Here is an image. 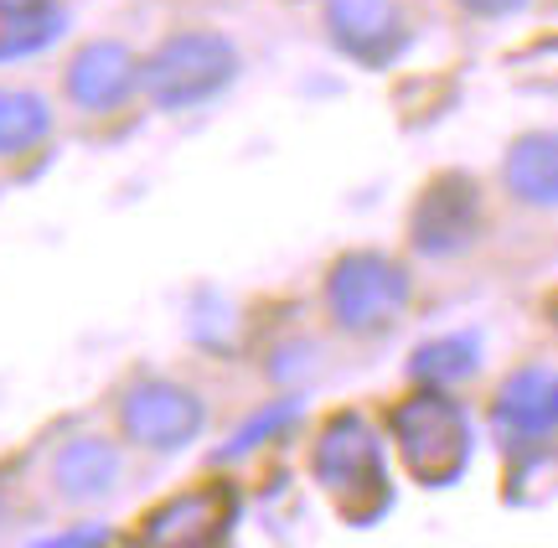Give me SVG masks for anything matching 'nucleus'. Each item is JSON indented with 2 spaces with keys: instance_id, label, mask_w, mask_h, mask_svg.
I'll return each mask as SVG.
<instances>
[{
  "instance_id": "2",
  "label": "nucleus",
  "mask_w": 558,
  "mask_h": 548,
  "mask_svg": "<svg viewBox=\"0 0 558 548\" xmlns=\"http://www.w3.org/2000/svg\"><path fill=\"white\" fill-rule=\"evenodd\" d=\"M320 491L337 502L352 523H367L388 508V471H383V440L362 414H337L326 419L311 450Z\"/></svg>"
},
{
  "instance_id": "4",
  "label": "nucleus",
  "mask_w": 558,
  "mask_h": 548,
  "mask_svg": "<svg viewBox=\"0 0 558 548\" xmlns=\"http://www.w3.org/2000/svg\"><path fill=\"white\" fill-rule=\"evenodd\" d=\"M414 301V280L399 259H388L378 248H352L341 254L331 275H326V310L341 331L352 337H373L388 331Z\"/></svg>"
},
{
  "instance_id": "10",
  "label": "nucleus",
  "mask_w": 558,
  "mask_h": 548,
  "mask_svg": "<svg viewBox=\"0 0 558 548\" xmlns=\"http://www.w3.org/2000/svg\"><path fill=\"white\" fill-rule=\"evenodd\" d=\"M120 487V446L104 440V435H78L58 450L52 461V491L73 508L104 502L109 491Z\"/></svg>"
},
{
  "instance_id": "17",
  "label": "nucleus",
  "mask_w": 558,
  "mask_h": 548,
  "mask_svg": "<svg viewBox=\"0 0 558 548\" xmlns=\"http://www.w3.org/2000/svg\"><path fill=\"white\" fill-rule=\"evenodd\" d=\"M104 544H109L104 523H78V528L47 533V538H37V544H26V548H104Z\"/></svg>"
},
{
  "instance_id": "7",
  "label": "nucleus",
  "mask_w": 558,
  "mask_h": 548,
  "mask_svg": "<svg viewBox=\"0 0 558 548\" xmlns=\"http://www.w3.org/2000/svg\"><path fill=\"white\" fill-rule=\"evenodd\" d=\"M409 239L418 254L429 259H450L481 239V192L471 176H435V182L418 192L414 212H409Z\"/></svg>"
},
{
  "instance_id": "3",
  "label": "nucleus",
  "mask_w": 558,
  "mask_h": 548,
  "mask_svg": "<svg viewBox=\"0 0 558 548\" xmlns=\"http://www.w3.org/2000/svg\"><path fill=\"white\" fill-rule=\"evenodd\" d=\"M388 435L399 446L403 466L414 471L424 487H450L460 471L471 466V419L445 388H418L414 399L393 404Z\"/></svg>"
},
{
  "instance_id": "12",
  "label": "nucleus",
  "mask_w": 558,
  "mask_h": 548,
  "mask_svg": "<svg viewBox=\"0 0 558 548\" xmlns=\"http://www.w3.org/2000/svg\"><path fill=\"white\" fill-rule=\"evenodd\" d=\"M501 186L512 203L558 212V130H527L501 156Z\"/></svg>"
},
{
  "instance_id": "19",
  "label": "nucleus",
  "mask_w": 558,
  "mask_h": 548,
  "mask_svg": "<svg viewBox=\"0 0 558 548\" xmlns=\"http://www.w3.org/2000/svg\"><path fill=\"white\" fill-rule=\"evenodd\" d=\"M41 0H0V16H16V11H32Z\"/></svg>"
},
{
  "instance_id": "1",
  "label": "nucleus",
  "mask_w": 558,
  "mask_h": 548,
  "mask_svg": "<svg viewBox=\"0 0 558 548\" xmlns=\"http://www.w3.org/2000/svg\"><path fill=\"white\" fill-rule=\"evenodd\" d=\"M239 68L243 58L233 47V37H222L213 26H192V32H171L166 41H156V52L140 68V88L150 94L156 109L186 114V109L228 94L233 78H239Z\"/></svg>"
},
{
  "instance_id": "5",
  "label": "nucleus",
  "mask_w": 558,
  "mask_h": 548,
  "mask_svg": "<svg viewBox=\"0 0 558 548\" xmlns=\"http://www.w3.org/2000/svg\"><path fill=\"white\" fill-rule=\"evenodd\" d=\"M207 425V404L186 383H171V378H145V383L124 388L120 399V429L124 440L140 450H156V455H171V450H186Z\"/></svg>"
},
{
  "instance_id": "8",
  "label": "nucleus",
  "mask_w": 558,
  "mask_h": 548,
  "mask_svg": "<svg viewBox=\"0 0 558 548\" xmlns=\"http://www.w3.org/2000/svg\"><path fill=\"white\" fill-rule=\"evenodd\" d=\"M239 517L233 487H192L145 517V548H222Z\"/></svg>"
},
{
  "instance_id": "14",
  "label": "nucleus",
  "mask_w": 558,
  "mask_h": 548,
  "mask_svg": "<svg viewBox=\"0 0 558 548\" xmlns=\"http://www.w3.org/2000/svg\"><path fill=\"white\" fill-rule=\"evenodd\" d=\"M414 383L424 388H456L465 378H476L481 373V342L471 331H450V337H429V342L414 352Z\"/></svg>"
},
{
  "instance_id": "13",
  "label": "nucleus",
  "mask_w": 558,
  "mask_h": 548,
  "mask_svg": "<svg viewBox=\"0 0 558 548\" xmlns=\"http://www.w3.org/2000/svg\"><path fill=\"white\" fill-rule=\"evenodd\" d=\"M52 135V103L37 88H0V161L32 156Z\"/></svg>"
},
{
  "instance_id": "9",
  "label": "nucleus",
  "mask_w": 558,
  "mask_h": 548,
  "mask_svg": "<svg viewBox=\"0 0 558 548\" xmlns=\"http://www.w3.org/2000/svg\"><path fill=\"white\" fill-rule=\"evenodd\" d=\"M140 68H145V62H140L124 41L99 37V41H88V47H78L73 62L62 68V94H68V103L83 109V114H114L140 88Z\"/></svg>"
},
{
  "instance_id": "6",
  "label": "nucleus",
  "mask_w": 558,
  "mask_h": 548,
  "mask_svg": "<svg viewBox=\"0 0 558 548\" xmlns=\"http://www.w3.org/2000/svg\"><path fill=\"white\" fill-rule=\"evenodd\" d=\"M326 37L357 68H393L409 52V16L399 0H326Z\"/></svg>"
},
{
  "instance_id": "16",
  "label": "nucleus",
  "mask_w": 558,
  "mask_h": 548,
  "mask_svg": "<svg viewBox=\"0 0 558 548\" xmlns=\"http://www.w3.org/2000/svg\"><path fill=\"white\" fill-rule=\"evenodd\" d=\"M295 414H300V404H295V399H279V404L259 409V414H254V419H248V425H243L239 435H233V440H228V446H222V455H243V450L264 446V440H269V435H275V429H284V425H290V419H295Z\"/></svg>"
},
{
  "instance_id": "11",
  "label": "nucleus",
  "mask_w": 558,
  "mask_h": 548,
  "mask_svg": "<svg viewBox=\"0 0 558 548\" xmlns=\"http://www.w3.org/2000/svg\"><path fill=\"white\" fill-rule=\"evenodd\" d=\"M554 378L543 367H522L501 383L492 419H497L507 446H538L543 435H554Z\"/></svg>"
},
{
  "instance_id": "15",
  "label": "nucleus",
  "mask_w": 558,
  "mask_h": 548,
  "mask_svg": "<svg viewBox=\"0 0 558 548\" xmlns=\"http://www.w3.org/2000/svg\"><path fill=\"white\" fill-rule=\"evenodd\" d=\"M62 32H68V11L52 5V0H41L32 11H16V16H0V62L32 58L41 47H52Z\"/></svg>"
},
{
  "instance_id": "18",
  "label": "nucleus",
  "mask_w": 558,
  "mask_h": 548,
  "mask_svg": "<svg viewBox=\"0 0 558 548\" xmlns=\"http://www.w3.org/2000/svg\"><path fill=\"white\" fill-rule=\"evenodd\" d=\"M465 16H481V21H501V16H518V11H527L533 0H456Z\"/></svg>"
},
{
  "instance_id": "20",
  "label": "nucleus",
  "mask_w": 558,
  "mask_h": 548,
  "mask_svg": "<svg viewBox=\"0 0 558 548\" xmlns=\"http://www.w3.org/2000/svg\"><path fill=\"white\" fill-rule=\"evenodd\" d=\"M554 435H558V378H554Z\"/></svg>"
}]
</instances>
